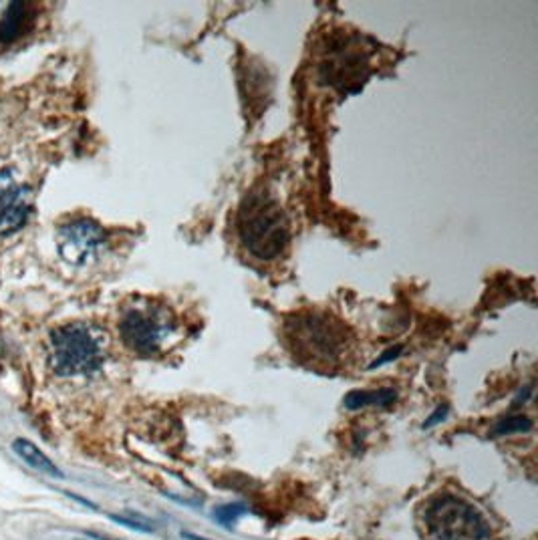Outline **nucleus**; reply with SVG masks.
I'll return each mask as SVG.
<instances>
[{
  "label": "nucleus",
  "mask_w": 538,
  "mask_h": 540,
  "mask_svg": "<svg viewBox=\"0 0 538 540\" xmlns=\"http://www.w3.org/2000/svg\"><path fill=\"white\" fill-rule=\"evenodd\" d=\"M283 339L295 361L329 373L343 369L355 347V337L339 317L312 309L286 317Z\"/></svg>",
  "instance_id": "obj_1"
},
{
  "label": "nucleus",
  "mask_w": 538,
  "mask_h": 540,
  "mask_svg": "<svg viewBox=\"0 0 538 540\" xmlns=\"http://www.w3.org/2000/svg\"><path fill=\"white\" fill-rule=\"evenodd\" d=\"M236 230L244 248L259 261L270 262L291 242V220L269 188H252L240 204Z\"/></svg>",
  "instance_id": "obj_2"
},
{
  "label": "nucleus",
  "mask_w": 538,
  "mask_h": 540,
  "mask_svg": "<svg viewBox=\"0 0 538 540\" xmlns=\"http://www.w3.org/2000/svg\"><path fill=\"white\" fill-rule=\"evenodd\" d=\"M49 361L57 375H90L103 365L106 349L91 327H87L85 322H69L51 333Z\"/></svg>",
  "instance_id": "obj_3"
},
{
  "label": "nucleus",
  "mask_w": 538,
  "mask_h": 540,
  "mask_svg": "<svg viewBox=\"0 0 538 540\" xmlns=\"http://www.w3.org/2000/svg\"><path fill=\"white\" fill-rule=\"evenodd\" d=\"M431 540H490V524L476 506L456 494H440L423 512Z\"/></svg>",
  "instance_id": "obj_4"
},
{
  "label": "nucleus",
  "mask_w": 538,
  "mask_h": 540,
  "mask_svg": "<svg viewBox=\"0 0 538 540\" xmlns=\"http://www.w3.org/2000/svg\"><path fill=\"white\" fill-rule=\"evenodd\" d=\"M175 329L178 321L167 304L146 301L133 304L119 319V337L127 349L149 357L164 349Z\"/></svg>",
  "instance_id": "obj_5"
},
{
  "label": "nucleus",
  "mask_w": 538,
  "mask_h": 540,
  "mask_svg": "<svg viewBox=\"0 0 538 540\" xmlns=\"http://www.w3.org/2000/svg\"><path fill=\"white\" fill-rule=\"evenodd\" d=\"M106 232L90 218L73 220L59 230V253L69 264L81 266L99 253L106 244Z\"/></svg>",
  "instance_id": "obj_6"
},
{
  "label": "nucleus",
  "mask_w": 538,
  "mask_h": 540,
  "mask_svg": "<svg viewBox=\"0 0 538 540\" xmlns=\"http://www.w3.org/2000/svg\"><path fill=\"white\" fill-rule=\"evenodd\" d=\"M33 210V190L21 184L11 169L0 172V234H11L27 222Z\"/></svg>",
  "instance_id": "obj_7"
},
{
  "label": "nucleus",
  "mask_w": 538,
  "mask_h": 540,
  "mask_svg": "<svg viewBox=\"0 0 538 540\" xmlns=\"http://www.w3.org/2000/svg\"><path fill=\"white\" fill-rule=\"evenodd\" d=\"M367 71V56L361 55L355 48H337V51L329 56L327 67L323 69V75L327 81L335 85L337 81L347 77V81H355L361 73Z\"/></svg>",
  "instance_id": "obj_8"
},
{
  "label": "nucleus",
  "mask_w": 538,
  "mask_h": 540,
  "mask_svg": "<svg viewBox=\"0 0 538 540\" xmlns=\"http://www.w3.org/2000/svg\"><path fill=\"white\" fill-rule=\"evenodd\" d=\"M13 450H14V454L22 459V462H27L30 467H35V470L43 472L47 476H53V478H63V472L59 470V467L55 466L51 459L43 454V450L35 446L33 441L19 438L13 441Z\"/></svg>",
  "instance_id": "obj_9"
},
{
  "label": "nucleus",
  "mask_w": 538,
  "mask_h": 540,
  "mask_svg": "<svg viewBox=\"0 0 538 540\" xmlns=\"http://www.w3.org/2000/svg\"><path fill=\"white\" fill-rule=\"evenodd\" d=\"M29 24V4L27 3H11L6 8L3 19H0V43L9 45Z\"/></svg>",
  "instance_id": "obj_10"
},
{
  "label": "nucleus",
  "mask_w": 538,
  "mask_h": 540,
  "mask_svg": "<svg viewBox=\"0 0 538 540\" xmlns=\"http://www.w3.org/2000/svg\"><path fill=\"white\" fill-rule=\"evenodd\" d=\"M396 391L393 390H357V391H351L345 395V407L355 411V409H361V407H367V406H380V407H385L389 406V403L396 401Z\"/></svg>",
  "instance_id": "obj_11"
},
{
  "label": "nucleus",
  "mask_w": 538,
  "mask_h": 540,
  "mask_svg": "<svg viewBox=\"0 0 538 540\" xmlns=\"http://www.w3.org/2000/svg\"><path fill=\"white\" fill-rule=\"evenodd\" d=\"M533 430V422L525 416H512L502 419L500 424L494 427V435H508V433H520Z\"/></svg>",
  "instance_id": "obj_12"
},
{
  "label": "nucleus",
  "mask_w": 538,
  "mask_h": 540,
  "mask_svg": "<svg viewBox=\"0 0 538 540\" xmlns=\"http://www.w3.org/2000/svg\"><path fill=\"white\" fill-rule=\"evenodd\" d=\"M244 512L246 510L243 504H228V506L218 508V510L214 512V519L222 524H226V527H230V524H235Z\"/></svg>",
  "instance_id": "obj_13"
},
{
  "label": "nucleus",
  "mask_w": 538,
  "mask_h": 540,
  "mask_svg": "<svg viewBox=\"0 0 538 540\" xmlns=\"http://www.w3.org/2000/svg\"><path fill=\"white\" fill-rule=\"evenodd\" d=\"M111 519H114L115 522H119V524H125V527H130V528H135V530H143V532H151L154 530V527H149V522L146 520V519H141V516H133V514H130V516H111Z\"/></svg>",
  "instance_id": "obj_14"
},
{
  "label": "nucleus",
  "mask_w": 538,
  "mask_h": 540,
  "mask_svg": "<svg viewBox=\"0 0 538 540\" xmlns=\"http://www.w3.org/2000/svg\"><path fill=\"white\" fill-rule=\"evenodd\" d=\"M399 353H401V347H391V349L388 351V353H383L380 359H375L371 365H369V369H375V367H381L383 363H388V361H391V359H396V357H399Z\"/></svg>",
  "instance_id": "obj_15"
},
{
  "label": "nucleus",
  "mask_w": 538,
  "mask_h": 540,
  "mask_svg": "<svg viewBox=\"0 0 538 540\" xmlns=\"http://www.w3.org/2000/svg\"><path fill=\"white\" fill-rule=\"evenodd\" d=\"M446 416H448V407H446V406L438 407V409H436V414H433V416L428 419V422L423 424V430H425V427H431V425H436V424H440V422H444Z\"/></svg>",
  "instance_id": "obj_16"
},
{
  "label": "nucleus",
  "mask_w": 538,
  "mask_h": 540,
  "mask_svg": "<svg viewBox=\"0 0 538 540\" xmlns=\"http://www.w3.org/2000/svg\"><path fill=\"white\" fill-rule=\"evenodd\" d=\"M182 538H186V540H208V538H204V536L192 535V532H184V530H182Z\"/></svg>",
  "instance_id": "obj_17"
}]
</instances>
